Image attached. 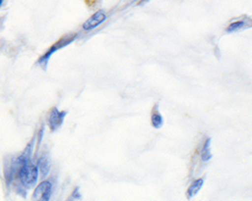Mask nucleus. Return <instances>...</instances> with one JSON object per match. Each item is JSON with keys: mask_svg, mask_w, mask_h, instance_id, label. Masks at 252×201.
<instances>
[{"mask_svg": "<svg viewBox=\"0 0 252 201\" xmlns=\"http://www.w3.org/2000/svg\"><path fill=\"white\" fill-rule=\"evenodd\" d=\"M75 38H76V34L68 35V36H66V37H64V38L60 39L58 43H56L43 56H41V57L38 59V64H39L40 66L43 65V66L46 68V67H47V64H48V62H49V59L51 58V56H52L56 51H58L59 50H61V49H63V48H65L66 46L70 45Z\"/></svg>", "mask_w": 252, "mask_h": 201, "instance_id": "obj_1", "label": "nucleus"}, {"mask_svg": "<svg viewBox=\"0 0 252 201\" xmlns=\"http://www.w3.org/2000/svg\"><path fill=\"white\" fill-rule=\"evenodd\" d=\"M53 192V185L50 181H43L40 182L33 191L32 199L34 200H43L48 201L51 199V195Z\"/></svg>", "mask_w": 252, "mask_h": 201, "instance_id": "obj_2", "label": "nucleus"}, {"mask_svg": "<svg viewBox=\"0 0 252 201\" xmlns=\"http://www.w3.org/2000/svg\"><path fill=\"white\" fill-rule=\"evenodd\" d=\"M107 16L106 14H105L102 10L94 13L91 17H89L85 23H84L83 25V28L84 30L86 31H89V30H93L95 29L96 27L100 26L105 20H106Z\"/></svg>", "mask_w": 252, "mask_h": 201, "instance_id": "obj_3", "label": "nucleus"}, {"mask_svg": "<svg viewBox=\"0 0 252 201\" xmlns=\"http://www.w3.org/2000/svg\"><path fill=\"white\" fill-rule=\"evenodd\" d=\"M66 115L67 113L65 111H59L57 108L52 110L49 117V126L52 131H56L62 126Z\"/></svg>", "mask_w": 252, "mask_h": 201, "instance_id": "obj_4", "label": "nucleus"}, {"mask_svg": "<svg viewBox=\"0 0 252 201\" xmlns=\"http://www.w3.org/2000/svg\"><path fill=\"white\" fill-rule=\"evenodd\" d=\"M37 168H38V172H40L41 177H46L49 172H50V163H49V159L47 156H41L38 161H37Z\"/></svg>", "mask_w": 252, "mask_h": 201, "instance_id": "obj_5", "label": "nucleus"}, {"mask_svg": "<svg viewBox=\"0 0 252 201\" xmlns=\"http://www.w3.org/2000/svg\"><path fill=\"white\" fill-rule=\"evenodd\" d=\"M203 185H204V179H197L196 181H194L188 189V196L190 198L195 196L203 187Z\"/></svg>", "mask_w": 252, "mask_h": 201, "instance_id": "obj_6", "label": "nucleus"}, {"mask_svg": "<svg viewBox=\"0 0 252 201\" xmlns=\"http://www.w3.org/2000/svg\"><path fill=\"white\" fill-rule=\"evenodd\" d=\"M210 145H211V139L208 138L206 140V142H205L202 152H201V159H202V161H204V162H207V161H209L212 158V154H211V152H210Z\"/></svg>", "mask_w": 252, "mask_h": 201, "instance_id": "obj_7", "label": "nucleus"}, {"mask_svg": "<svg viewBox=\"0 0 252 201\" xmlns=\"http://www.w3.org/2000/svg\"><path fill=\"white\" fill-rule=\"evenodd\" d=\"M152 124L156 129H159L163 125V118L157 109L152 114Z\"/></svg>", "mask_w": 252, "mask_h": 201, "instance_id": "obj_8", "label": "nucleus"}, {"mask_svg": "<svg viewBox=\"0 0 252 201\" xmlns=\"http://www.w3.org/2000/svg\"><path fill=\"white\" fill-rule=\"evenodd\" d=\"M245 26H246V22H245V20H237V22L231 24L227 27L226 30L228 32H234V31H237V30H239L241 28H244Z\"/></svg>", "mask_w": 252, "mask_h": 201, "instance_id": "obj_9", "label": "nucleus"}, {"mask_svg": "<svg viewBox=\"0 0 252 201\" xmlns=\"http://www.w3.org/2000/svg\"><path fill=\"white\" fill-rule=\"evenodd\" d=\"M81 194L79 193V188H76L75 189V191L73 192V194H72V198L73 199H81Z\"/></svg>", "mask_w": 252, "mask_h": 201, "instance_id": "obj_10", "label": "nucleus"}, {"mask_svg": "<svg viewBox=\"0 0 252 201\" xmlns=\"http://www.w3.org/2000/svg\"><path fill=\"white\" fill-rule=\"evenodd\" d=\"M148 1H149V0H141L140 4H142V3H144V2H148Z\"/></svg>", "mask_w": 252, "mask_h": 201, "instance_id": "obj_11", "label": "nucleus"}, {"mask_svg": "<svg viewBox=\"0 0 252 201\" xmlns=\"http://www.w3.org/2000/svg\"><path fill=\"white\" fill-rule=\"evenodd\" d=\"M2 2H3V0H0V7H1V5H2Z\"/></svg>", "mask_w": 252, "mask_h": 201, "instance_id": "obj_12", "label": "nucleus"}]
</instances>
